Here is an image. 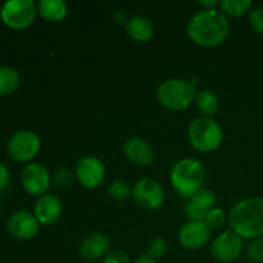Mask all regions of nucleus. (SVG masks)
I'll use <instances>...</instances> for the list:
<instances>
[{"label": "nucleus", "instance_id": "f257e3e1", "mask_svg": "<svg viewBox=\"0 0 263 263\" xmlns=\"http://www.w3.org/2000/svg\"><path fill=\"white\" fill-rule=\"evenodd\" d=\"M186 30L194 44L203 48H215L226 40L230 23L221 10L203 9L190 18Z\"/></svg>", "mask_w": 263, "mask_h": 263}, {"label": "nucleus", "instance_id": "f03ea898", "mask_svg": "<svg viewBox=\"0 0 263 263\" xmlns=\"http://www.w3.org/2000/svg\"><path fill=\"white\" fill-rule=\"evenodd\" d=\"M229 222L241 239L263 236V198L251 197L236 203L230 211Z\"/></svg>", "mask_w": 263, "mask_h": 263}, {"label": "nucleus", "instance_id": "7ed1b4c3", "mask_svg": "<svg viewBox=\"0 0 263 263\" xmlns=\"http://www.w3.org/2000/svg\"><path fill=\"white\" fill-rule=\"evenodd\" d=\"M170 181L180 197L190 199L203 189L205 182L204 164L195 158L180 159L172 167Z\"/></svg>", "mask_w": 263, "mask_h": 263}, {"label": "nucleus", "instance_id": "20e7f679", "mask_svg": "<svg viewBox=\"0 0 263 263\" xmlns=\"http://www.w3.org/2000/svg\"><path fill=\"white\" fill-rule=\"evenodd\" d=\"M197 89L192 81L182 79L164 80L157 89V99L166 109L181 112L187 109L197 97Z\"/></svg>", "mask_w": 263, "mask_h": 263}, {"label": "nucleus", "instance_id": "39448f33", "mask_svg": "<svg viewBox=\"0 0 263 263\" xmlns=\"http://www.w3.org/2000/svg\"><path fill=\"white\" fill-rule=\"evenodd\" d=\"M187 138L193 148L202 153H211L220 148L223 134L221 126L213 118L198 117L190 122Z\"/></svg>", "mask_w": 263, "mask_h": 263}, {"label": "nucleus", "instance_id": "423d86ee", "mask_svg": "<svg viewBox=\"0 0 263 263\" xmlns=\"http://www.w3.org/2000/svg\"><path fill=\"white\" fill-rule=\"evenodd\" d=\"M37 4L32 0H8L0 8L3 23L13 30H25L33 23Z\"/></svg>", "mask_w": 263, "mask_h": 263}, {"label": "nucleus", "instance_id": "0eeeda50", "mask_svg": "<svg viewBox=\"0 0 263 263\" xmlns=\"http://www.w3.org/2000/svg\"><path fill=\"white\" fill-rule=\"evenodd\" d=\"M41 148V140L37 134L31 130L18 131L8 143V154L15 162H30L35 158Z\"/></svg>", "mask_w": 263, "mask_h": 263}, {"label": "nucleus", "instance_id": "6e6552de", "mask_svg": "<svg viewBox=\"0 0 263 263\" xmlns=\"http://www.w3.org/2000/svg\"><path fill=\"white\" fill-rule=\"evenodd\" d=\"M131 197L139 207L146 211H156L163 205L164 190L157 180L144 177L134 185Z\"/></svg>", "mask_w": 263, "mask_h": 263}, {"label": "nucleus", "instance_id": "1a4fd4ad", "mask_svg": "<svg viewBox=\"0 0 263 263\" xmlns=\"http://www.w3.org/2000/svg\"><path fill=\"white\" fill-rule=\"evenodd\" d=\"M243 251V240L233 230L223 231L211 244V257L218 263L235 261Z\"/></svg>", "mask_w": 263, "mask_h": 263}, {"label": "nucleus", "instance_id": "9d476101", "mask_svg": "<svg viewBox=\"0 0 263 263\" xmlns=\"http://www.w3.org/2000/svg\"><path fill=\"white\" fill-rule=\"evenodd\" d=\"M21 182L30 195L41 197L45 195L51 184V177L48 170L40 163H30L22 170Z\"/></svg>", "mask_w": 263, "mask_h": 263}, {"label": "nucleus", "instance_id": "9b49d317", "mask_svg": "<svg viewBox=\"0 0 263 263\" xmlns=\"http://www.w3.org/2000/svg\"><path fill=\"white\" fill-rule=\"evenodd\" d=\"M105 168L99 158L92 156L84 157L76 166V179L85 189H97L103 184Z\"/></svg>", "mask_w": 263, "mask_h": 263}, {"label": "nucleus", "instance_id": "f8f14e48", "mask_svg": "<svg viewBox=\"0 0 263 263\" xmlns=\"http://www.w3.org/2000/svg\"><path fill=\"white\" fill-rule=\"evenodd\" d=\"M211 238V228L202 220H190L179 231V243L189 251L203 248Z\"/></svg>", "mask_w": 263, "mask_h": 263}, {"label": "nucleus", "instance_id": "ddd939ff", "mask_svg": "<svg viewBox=\"0 0 263 263\" xmlns=\"http://www.w3.org/2000/svg\"><path fill=\"white\" fill-rule=\"evenodd\" d=\"M5 226L10 235L20 240H28V239L35 238L40 230V222L37 218L27 211H17L12 213Z\"/></svg>", "mask_w": 263, "mask_h": 263}, {"label": "nucleus", "instance_id": "4468645a", "mask_svg": "<svg viewBox=\"0 0 263 263\" xmlns=\"http://www.w3.org/2000/svg\"><path fill=\"white\" fill-rule=\"evenodd\" d=\"M63 212L62 200L57 195L48 194L37 198L33 207V215L41 225H53L61 218Z\"/></svg>", "mask_w": 263, "mask_h": 263}, {"label": "nucleus", "instance_id": "2eb2a0df", "mask_svg": "<svg viewBox=\"0 0 263 263\" xmlns=\"http://www.w3.org/2000/svg\"><path fill=\"white\" fill-rule=\"evenodd\" d=\"M216 202H217V198H216L215 192L203 187L199 192L195 193L190 199H187L186 205H185V212L192 220L203 221L205 215L212 208H215Z\"/></svg>", "mask_w": 263, "mask_h": 263}, {"label": "nucleus", "instance_id": "dca6fc26", "mask_svg": "<svg viewBox=\"0 0 263 263\" xmlns=\"http://www.w3.org/2000/svg\"><path fill=\"white\" fill-rule=\"evenodd\" d=\"M125 156L134 162L138 166L146 167L153 163L154 161V151L151 144L143 138L133 136L127 139L122 146Z\"/></svg>", "mask_w": 263, "mask_h": 263}, {"label": "nucleus", "instance_id": "f3484780", "mask_svg": "<svg viewBox=\"0 0 263 263\" xmlns=\"http://www.w3.org/2000/svg\"><path fill=\"white\" fill-rule=\"evenodd\" d=\"M110 241L104 234L94 233L82 240L80 246V254L87 261H95V259L104 258L109 253Z\"/></svg>", "mask_w": 263, "mask_h": 263}, {"label": "nucleus", "instance_id": "a211bd4d", "mask_svg": "<svg viewBox=\"0 0 263 263\" xmlns=\"http://www.w3.org/2000/svg\"><path fill=\"white\" fill-rule=\"evenodd\" d=\"M126 32L136 43H146L153 37L154 28L144 15H133L126 21Z\"/></svg>", "mask_w": 263, "mask_h": 263}, {"label": "nucleus", "instance_id": "6ab92c4d", "mask_svg": "<svg viewBox=\"0 0 263 263\" xmlns=\"http://www.w3.org/2000/svg\"><path fill=\"white\" fill-rule=\"evenodd\" d=\"M37 12L49 22H61L67 17V4L63 0H40Z\"/></svg>", "mask_w": 263, "mask_h": 263}, {"label": "nucleus", "instance_id": "aec40b11", "mask_svg": "<svg viewBox=\"0 0 263 263\" xmlns=\"http://www.w3.org/2000/svg\"><path fill=\"white\" fill-rule=\"evenodd\" d=\"M194 103L198 112L202 115V117L212 118L218 112V108H220V102H218L217 95L212 90L208 89L199 90L197 92Z\"/></svg>", "mask_w": 263, "mask_h": 263}, {"label": "nucleus", "instance_id": "412c9836", "mask_svg": "<svg viewBox=\"0 0 263 263\" xmlns=\"http://www.w3.org/2000/svg\"><path fill=\"white\" fill-rule=\"evenodd\" d=\"M20 73L9 66L0 67V97L13 94L20 86Z\"/></svg>", "mask_w": 263, "mask_h": 263}, {"label": "nucleus", "instance_id": "4be33fe9", "mask_svg": "<svg viewBox=\"0 0 263 263\" xmlns=\"http://www.w3.org/2000/svg\"><path fill=\"white\" fill-rule=\"evenodd\" d=\"M218 5L226 17L238 18L251 12L253 3L251 0H221Z\"/></svg>", "mask_w": 263, "mask_h": 263}, {"label": "nucleus", "instance_id": "5701e85b", "mask_svg": "<svg viewBox=\"0 0 263 263\" xmlns=\"http://www.w3.org/2000/svg\"><path fill=\"white\" fill-rule=\"evenodd\" d=\"M108 194L112 199L117 200V202H122V200L128 199L133 195V187L122 180H116V181L110 182L108 186Z\"/></svg>", "mask_w": 263, "mask_h": 263}, {"label": "nucleus", "instance_id": "b1692460", "mask_svg": "<svg viewBox=\"0 0 263 263\" xmlns=\"http://www.w3.org/2000/svg\"><path fill=\"white\" fill-rule=\"evenodd\" d=\"M167 251H168V244H167L166 239H163L162 236H157L149 241L146 256L157 261L158 258H162L167 253Z\"/></svg>", "mask_w": 263, "mask_h": 263}, {"label": "nucleus", "instance_id": "393cba45", "mask_svg": "<svg viewBox=\"0 0 263 263\" xmlns=\"http://www.w3.org/2000/svg\"><path fill=\"white\" fill-rule=\"evenodd\" d=\"M247 257L253 263H263V236L256 238L247 247Z\"/></svg>", "mask_w": 263, "mask_h": 263}, {"label": "nucleus", "instance_id": "a878e982", "mask_svg": "<svg viewBox=\"0 0 263 263\" xmlns=\"http://www.w3.org/2000/svg\"><path fill=\"white\" fill-rule=\"evenodd\" d=\"M203 221H204L211 229H218L221 228V226H223V223L226 222V212L222 208L215 207L205 215L204 220Z\"/></svg>", "mask_w": 263, "mask_h": 263}, {"label": "nucleus", "instance_id": "bb28decb", "mask_svg": "<svg viewBox=\"0 0 263 263\" xmlns=\"http://www.w3.org/2000/svg\"><path fill=\"white\" fill-rule=\"evenodd\" d=\"M249 25L259 35H263V8H256L249 12Z\"/></svg>", "mask_w": 263, "mask_h": 263}, {"label": "nucleus", "instance_id": "cd10ccee", "mask_svg": "<svg viewBox=\"0 0 263 263\" xmlns=\"http://www.w3.org/2000/svg\"><path fill=\"white\" fill-rule=\"evenodd\" d=\"M53 184L58 189H66L72 184V174L67 170H61L54 175Z\"/></svg>", "mask_w": 263, "mask_h": 263}, {"label": "nucleus", "instance_id": "c85d7f7f", "mask_svg": "<svg viewBox=\"0 0 263 263\" xmlns=\"http://www.w3.org/2000/svg\"><path fill=\"white\" fill-rule=\"evenodd\" d=\"M103 263H131L130 257L126 252L120 251H112L103 258Z\"/></svg>", "mask_w": 263, "mask_h": 263}, {"label": "nucleus", "instance_id": "c756f323", "mask_svg": "<svg viewBox=\"0 0 263 263\" xmlns=\"http://www.w3.org/2000/svg\"><path fill=\"white\" fill-rule=\"evenodd\" d=\"M9 168L3 162H0V190H4L7 187V185L9 184Z\"/></svg>", "mask_w": 263, "mask_h": 263}, {"label": "nucleus", "instance_id": "7c9ffc66", "mask_svg": "<svg viewBox=\"0 0 263 263\" xmlns=\"http://www.w3.org/2000/svg\"><path fill=\"white\" fill-rule=\"evenodd\" d=\"M199 4L202 5L204 9H216V5L220 4L217 0H200Z\"/></svg>", "mask_w": 263, "mask_h": 263}, {"label": "nucleus", "instance_id": "2f4dec72", "mask_svg": "<svg viewBox=\"0 0 263 263\" xmlns=\"http://www.w3.org/2000/svg\"><path fill=\"white\" fill-rule=\"evenodd\" d=\"M133 263H157L156 259L151 258L149 256H140L135 259Z\"/></svg>", "mask_w": 263, "mask_h": 263}, {"label": "nucleus", "instance_id": "473e14b6", "mask_svg": "<svg viewBox=\"0 0 263 263\" xmlns=\"http://www.w3.org/2000/svg\"><path fill=\"white\" fill-rule=\"evenodd\" d=\"M89 263H94V262H89Z\"/></svg>", "mask_w": 263, "mask_h": 263}]
</instances>
